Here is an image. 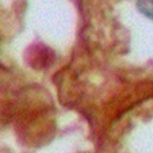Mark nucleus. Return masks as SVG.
<instances>
[{
	"instance_id": "nucleus-1",
	"label": "nucleus",
	"mask_w": 153,
	"mask_h": 153,
	"mask_svg": "<svg viewBox=\"0 0 153 153\" xmlns=\"http://www.w3.org/2000/svg\"><path fill=\"white\" fill-rule=\"evenodd\" d=\"M137 6L145 16L153 19V0H138Z\"/></svg>"
}]
</instances>
